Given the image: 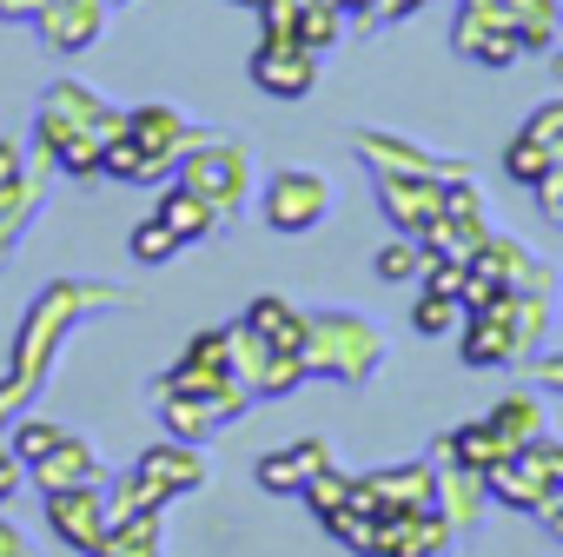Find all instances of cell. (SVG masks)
Returning <instances> with one entry per match:
<instances>
[{
	"mask_svg": "<svg viewBox=\"0 0 563 557\" xmlns=\"http://www.w3.org/2000/svg\"><path fill=\"white\" fill-rule=\"evenodd\" d=\"M41 8H47V0H0V21H41Z\"/></svg>",
	"mask_w": 563,
	"mask_h": 557,
	"instance_id": "obj_52",
	"label": "cell"
},
{
	"mask_svg": "<svg viewBox=\"0 0 563 557\" xmlns=\"http://www.w3.org/2000/svg\"><path fill=\"white\" fill-rule=\"evenodd\" d=\"M47 166H27L14 186H0V252H14L21 245V232L34 226V212H41V193H47Z\"/></svg>",
	"mask_w": 563,
	"mask_h": 557,
	"instance_id": "obj_27",
	"label": "cell"
},
{
	"mask_svg": "<svg viewBox=\"0 0 563 557\" xmlns=\"http://www.w3.org/2000/svg\"><path fill=\"white\" fill-rule=\"evenodd\" d=\"M41 511H47V531H54V544L80 550V557H93V550H100V537H107V484L47 491V498H41Z\"/></svg>",
	"mask_w": 563,
	"mask_h": 557,
	"instance_id": "obj_11",
	"label": "cell"
},
{
	"mask_svg": "<svg viewBox=\"0 0 563 557\" xmlns=\"http://www.w3.org/2000/svg\"><path fill=\"white\" fill-rule=\"evenodd\" d=\"M438 511H444V524H451L457 537H471V531L484 524V511H490L484 471H471V465H438Z\"/></svg>",
	"mask_w": 563,
	"mask_h": 557,
	"instance_id": "obj_24",
	"label": "cell"
},
{
	"mask_svg": "<svg viewBox=\"0 0 563 557\" xmlns=\"http://www.w3.org/2000/svg\"><path fill=\"white\" fill-rule=\"evenodd\" d=\"M451 544H457V531L444 524V511H438V504L378 517V557H444Z\"/></svg>",
	"mask_w": 563,
	"mask_h": 557,
	"instance_id": "obj_15",
	"label": "cell"
},
{
	"mask_svg": "<svg viewBox=\"0 0 563 557\" xmlns=\"http://www.w3.org/2000/svg\"><path fill=\"white\" fill-rule=\"evenodd\" d=\"M0 557H34L27 531H21V524H8V517H0Z\"/></svg>",
	"mask_w": 563,
	"mask_h": 557,
	"instance_id": "obj_51",
	"label": "cell"
},
{
	"mask_svg": "<svg viewBox=\"0 0 563 557\" xmlns=\"http://www.w3.org/2000/svg\"><path fill=\"white\" fill-rule=\"evenodd\" d=\"M352 484H358L352 471H339V465H325L319 478H306V491H299V498H306V511H312V517L325 524L332 511H345V504H352Z\"/></svg>",
	"mask_w": 563,
	"mask_h": 557,
	"instance_id": "obj_36",
	"label": "cell"
},
{
	"mask_svg": "<svg viewBox=\"0 0 563 557\" xmlns=\"http://www.w3.org/2000/svg\"><path fill=\"white\" fill-rule=\"evenodd\" d=\"M239 319H245L272 352H306V332H312V313H306V306H292V299H278V293L252 299Z\"/></svg>",
	"mask_w": 563,
	"mask_h": 557,
	"instance_id": "obj_25",
	"label": "cell"
},
{
	"mask_svg": "<svg viewBox=\"0 0 563 557\" xmlns=\"http://www.w3.org/2000/svg\"><path fill=\"white\" fill-rule=\"evenodd\" d=\"M173 179L192 186V193L219 212V226H232V219L252 206V193H258V166H252L245 140H232V133H199V140L179 153Z\"/></svg>",
	"mask_w": 563,
	"mask_h": 557,
	"instance_id": "obj_2",
	"label": "cell"
},
{
	"mask_svg": "<svg viewBox=\"0 0 563 557\" xmlns=\"http://www.w3.org/2000/svg\"><path fill=\"white\" fill-rule=\"evenodd\" d=\"M126 140H133V146H146L153 160L179 166V153L199 140V127H192L179 107H166V100H146V107H126Z\"/></svg>",
	"mask_w": 563,
	"mask_h": 557,
	"instance_id": "obj_19",
	"label": "cell"
},
{
	"mask_svg": "<svg viewBox=\"0 0 563 557\" xmlns=\"http://www.w3.org/2000/svg\"><path fill=\"white\" fill-rule=\"evenodd\" d=\"M325 531H332L352 557H378V511L345 504V511H332V517H325Z\"/></svg>",
	"mask_w": 563,
	"mask_h": 557,
	"instance_id": "obj_34",
	"label": "cell"
},
{
	"mask_svg": "<svg viewBox=\"0 0 563 557\" xmlns=\"http://www.w3.org/2000/svg\"><path fill=\"white\" fill-rule=\"evenodd\" d=\"M107 8H113V0H47V8H41V41L54 47V54H87L100 34H107Z\"/></svg>",
	"mask_w": 563,
	"mask_h": 557,
	"instance_id": "obj_17",
	"label": "cell"
},
{
	"mask_svg": "<svg viewBox=\"0 0 563 557\" xmlns=\"http://www.w3.org/2000/svg\"><path fill=\"white\" fill-rule=\"evenodd\" d=\"M530 451H537V465L550 471V484L563 491V438H556V432H543V438H530Z\"/></svg>",
	"mask_w": 563,
	"mask_h": 557,
	"instance_id": "obj_47",
	"label": "cell"
},
{
	"mask_svg": "<svg viewBox=\"0 0 563 557\" xmlns=\"http://www.w3.org/2000/svg\"><path fill=\"white\" fill-rule=\"evenodd\" d=\"M550 67L563 74V0H556V47H550Z\"/></svg>",
	"mask_w": 563,
	"mask_h": 557,
	"instance_id": "obj_54",
	"label": "cell"
},
{
	"mask_svg": "<svg viewBox=\"0 0 563 557\" xmlns=\"http://www.w3.org/2000/svg\"><path fill=\"white\" fill-rule=\"evenodd\" d=\"M372 272L385 278V286H405V278H418V272H424V245L398 232V239H385V245L372 252Z\"/></svg>",
	"mask_w": 563,
	"mask_h": 557,
	"instance_id": "obj_37",
	"label": "cell"
},
{
	"mask_svg": "<svg viewBox=\"0 0 563 557\" xmlns=\"http://www.w3.org/2000/svg\"><path fill=\"white\" fill-rule=\"evenodd\" d=\"M490 239V199L471 173H451L444 179V219L418 239L424 252H451V259H471L477 245Z\"/></svg>",
	"mask_w": 563,
	"mask_h": 557,
	"instance_id": "obj_8",
	"label": "cell"
},
{
	"mask_svg": "<svg viewBox=\"0 0 563 557\" xmlns=\"http://www.w3.org/2000/svg\"><path fill=\"white\" fill-rule=\"evenodd\" d=\"M126 286H100V278H54V286L34 293L21 332H14V359H8V379H0V432H8L21 412H34V392L47 385L54 359L67 352L74 326L93 313V306H120Z\"/></svg>",
	"mask_w": 563,
	"mask_h": 557,
	"instance_id": "obj_1",
	"label": "cell"
},
{
	"mask_svg": "<svg viewBox=\"0 0 563 557\" xmlns=\"http://www.w3.org/2000/svg\"><path fill=\"white\" fill-rule=\"evenodd\" d=\"M352 504L391 517V511H424L438 504V465L431 458H405V465H378L352 484Z\"/></svg>",
	"mask_w": 563,
	"mask_h": 557,
	"instance_id": "obj_10",
	"label": "cell"
},
{
	"mask_svg": "<svg viewBox=\"0 0 563 557\" xmlns=\"http://www.w3.org/2000/svg\"><path fill=\"white\" fill-rule=\"evenodd\" d=\"M27 166H34V153H27L21 140H0V186H14Z\"/></svg>",
	"mask_w": 563,
	"mask_h": 557,
	"instance_id": "obj_48",
	"label": "cell"
},
{
	"mask_svg": "<svg viewBox=\"0 0 563 557\" xmlns=\"http://www.w3.org/2000/svg\"><path fill=\"white\" fill-rule=\"evenodd\" d=\"M74 133H100V140H113V133H126V107H107L100 87L60 74V80L41 94V113H34V166L54 173V153H60Z\"/></svg>",
	"mask_w": 563,
	"mask_h": 557,
	"instance_id": "obj_3",
	"label": "cell"
},
{
	"mask_svg": "<svg viewBox=\"0 0 563 557\" xmlns=\"http://www.w3.org/2000/svg\"><path fill=\"white\" fill-rule=\"evenodd\" d=\"M126 252H133L140 265H166V259L179 252V239H173V226H166V219L153 212V219H140V226H133V239H126Z\"/></svg>",
	"mask_w": 563,
	"mask_h": 557,
	"instance_id": "obj_41",
	"label": "cell"
},
{
	"mask_svg": "<svg viewBox=\"0 0 563 557\" xmlns=\"http://www.w3.org/2000/svg\"><path fill=\"white\" fill-rule=\"evenodd\" d=\"M332 212V179L319 166H278L258 193V219L272 232H312Z\"/></svg>",
	"mask_w": 563,
	"mask_h": 557,
	"instance_id": "obj_5",
	"label": "cell"
},
{
	"mask_svg": "<svg viewBox=\"0 0 563 557\" xmlns=\"http://www.w3.org/2000/svg\"><path fill=\"white\" fill-rule=\"evenodd\" d=\"M93 557H166V511H146V517L107 524V537H100Z\"/></svg>",
	"mask_w": 563,
	"mask_h": 557,
	"instance_id": "obj_28",
	"label": "cell"
},
{
	"mask_svg": "<svg viewBox=\"0 0 563 557\" xmlns=\"http://www.w3.org/2000/svg\"><path fill=\"white\" fill-rule=\"evenodd\" d=\"M510 451H517V445H510V438H504L490 418H464V425H451V432L438 438L431 465H471V471H497Z\"/></svg>",
	"mask_w": 563,
	"mask_h": 557,
	"instance_id": "obj_23",
	"label": "cell"
},
{
	"mask_svg": "<svg viewBox=\"0 0 563 557\" xmlns=\"http://www.w3.org/2000/svg\"><path fill=\"white\" fill-rule=\"evenodd\" d=\"M451 54H457V61H471V67H490V74H504V67H517V61H523L517 34H504V28L477 21L471 8H457V14H451Z\"/></svg>",
	"mask_w": 563,
	"mask_h": 557,
	"instance_id": "obj_22",
	"label": "cell"
},
{
	"mask_svg": "<svg viewBox=\"0 0 563 557\" xmlns=\"http://www.w3.org/2000/svg\"><path fill=\"white\" fill-rule=\"evenodd\" d=\"M306 365H312V379L365 385V379L385 365V332H378L365 313H352V306H325V313H312Z\"/></svg>",
	"mask_w": 563,
	"mask_h": 557,
	"instance_id": "obj_4",
	"label": "cell"
},
{
	"mask_svg": "<svg viewBox=\"0 0 563 557\" xmlns=\"http://www.w3.org/2000/svg\"><path fill=\"white\" fill-rule=\"evenodd\" d=\"M418 8H431V0H385V21H411Z\"/></svg>",
	"mask_w": 563,
	"mask_h": 557,
	"instance_id": "obj_53",
	"label": "cell"
},
{
	"mask_svg": "<svg viewBox=\"0 0 563 557\" xmlns=\"http://www.w3.org/2000/svg\"><path fill=\"white\" fill-rule=\"evenodd\" d=\"M173 498L133 465V471H120V478H107V524H126V517H146V511H166Z\"/></svg>",
	"mask_w": 563,
	"mask_h": 557,
	"instance_id": "obj_30",
	"label": "cell"
},
{
	"mask_svg": "<svg viewBox=\"0 0 563 557\" xmlns=\"http://www.w3.org/2000/svg\"><path fill=\"white\" fill-rule=\"evenodd\" d=\"M100 173H107V179H120V186H166V179H173V166H166V160H153L146 146H133L126 133H113V140H107Z\"/></svg>",
	"mask_w": 563,
	"mask_h": 557,
	"instance_id": "obj_29",
	"label": "cell"
},
{
	"mask_svg": "<svg viewBox=\"0 0 563 557\" xmlns=\"http://www.w3.org/2000/svg\"><path fill=\"white\" fill-rule=\"evenodd\" d=\"M265 365H272V346L245 326V319H232V379L258 398V379H265Z\"/></svg>",
	"mask_w": 563,
	"mask_h": 557,
	"instance_id": "obj_33",
	"label": "cell"
},
{
	"mask_svg": "<svg viewBox=\"0 0 563 557\" xmlns=\"http://www.w3.org/2000/svg\"><path fill=\"white\" fill-rule=\"evenodd\" d=\"M325 74V54L299 34H265L258 28V47H252V87L272 94V100H306Z\"/></svg>",
	"mask_w": 563,
	"mask_h": 557,
	"instance_id": "obj_6",
	"label": "cell"
},
{
	"mask_svg": "<svg viewBox=\"0 0 563 557\" xmlns=\"http://www.w3.org/2000/svg\"><path fill=\"white\" fill-rule=\"evenodd\" d=\"M530 379L563 398V346H556V352H530Z\"/></svg>",
	"mask_w": 563,
	"mask_h": 557,
	"instance_id": "obj_46",
	"label": "cell"
},
{
	"mask_svg": "<svg viewBox=\"0 0 563 557\" xmlns=\"http://www.w3.org/2000/svg\"><path fill=\"white\" fill-rule=\"evenodd\" d=\"M352 14V28H385V0H339Z\"/></svg>",
	"mask_w": 563,
	"mask_h": 557,
	"instance_id": "obj_50",
	"label": "cell"
},
{
	"mask_svg": "<svg viewBox=\"0 0 563 557\" xmlns=\"http://www.w3.org/2000/svg\"><path fill=\"white\" fill-rule=\"evenodd\" d=\"M113 8H133V0H113Z\"/></svg>",
	"mask_w": 563,
	"mask_h": 557,
	"instance_id": "obj_56",
	"label": "cell"
},
{
	"mask_svg": "<svg viewBox=\"0 0 563 557\" xmlns=\"http://www.w3.org/2000/svg\"><path fill=\"white\" fill-rule=\"evenodd\" d=\"M345 34H352V14L339 8V0H306V14H299V41H312L319 54H332Z\"/></svg>",
	"mask_w": 563,
	"mask_h": 557,
	"instance_id": "obj_32",
	"label": "cell"
},
{
	"mask_svg": "<svg viewBox=\"0 0 563 557\" xmlns=\"http://www.w3.org/2000/svg\"><path fill=\"white\" fill-rule=\"evenodd\" d=\"M352 153L365 160V173H398V179H418V173H464L457 160H431L418 140L385 133V127H358V133H352Z\"/></svg>",
	"mask_w": 563,
	"mask_h": 557,
	"instance_id": "obj_13",
	"label": "cell"
},
{
	"mask_svg": "<svg viewBox=\"0 0 563 557\" xmlns=\"http://www.w3.org/2000/svg\"><path fill=\"white\" fill-rule=\"evenodd\" d=\"M530 193H537V212H543L550 226H563V160H556V166H550Z\"/></svg>",
	"mask_w": 563,
	"mask_h": 557,
	"instance_id": "obj_44",
	"label": "cell"
},
{
	"mask_svg": "<svg viewBox=\"0 0 563 557\" xmlns=\"http://www.w3.org/2000/svg\"><path fill=\"white\" fill-rule=\"evenodd\" d=\"M153 412H159V425L173 432V438H192V445H206L212 432H225L232 418H245L252 412V392L232 379V385H219V392H153Z\"/></svg>",
	"mask_w": 563,
	"mask_h": 557,
	"instance_id": "obj_7",
	"label": "cell"
},
{
	"mask_svg": "<svg viewBox=\"0 0 563 557\" xmlns=\"http://www.w3.org/2000/svg\"><path fill=\"white\" fill-rule=\"evenodd\" d=\"M424 293H451V299H464V259H451V252H424Z\"/></svg>",
	"mask_w": 563,
	"mask_h": 557,
	"instance_id": "obj_43",
	"label": "cell"
},
{
	"mask_svg": "<svg viewBox=\"0 0 563 557\" xmlns=\"http://www.w3.org/2000/svg\"><path fill=\"white\" fill-rule=\"evenodd\" d=\"M444 179H451V173H418V179L372 173V199H378V212H385L405 239H424V232L444 219Z\"/></svg>",
	"mask_w": 563,
	"mask_h": 557,
	"instance_id": "obj_9",
	"label": "cell"
},
{
	"mask_svg": "<svg viewBox=\"0 0 563 557\" xmlns=\"http://www.w3.org/2000/svg\"><path fill=\"white\" fill-rule=\"evenodd\" d=\"M67 438V425H54V418H34V412H21L14 425H8V445L21 451V465H34V458H47L54 445Z\"/></svg>",
	"mask_w": 563,
	"mask_h": 557,
	"instance_id": "obj_39",
	"label": "cell"
},
{
	"mask_svg": "<svg viewBox=\"0 0 563 557\" xmlns=\"http://www.w3.org/2000/svg\"><path fill=\"white\" fill-rule=\"evenodd\" d=\"M411 326H418V339H444V332L464 326V299H451V293H418V299H411Z\"/></svg>",
	"mask_w": 563,
	"mask_h": 557,
	"instance_id": "obj_35",
	"label": "cell"
},
{
	"mask_svg": "<svg viewBox=\"0 0 563 557\" xmlns=\"http://www.w3.org/2000/svg\"><path fill=\"white\" fill-rule=\"evenodd\" d=\"M306 379H312L306 352H272V365H265V379H258V398H292Z\"/></svg>",
	"mask_w": 563,
	"mask_h": 557,
	"instance_id": "obj_40",
	"label": "cell"
},
{
	"mask_svg": "<svg viewBox=\"0 0 563 557\" xmlns=\"http://www.w3.org/2000/svg\"><path fill=\"white\" fill-rule=\"evenodd\" d=\"M133 465H140V471H146V478H153V484H159V491L173 498V504L212 484V458H206V451H199L192 438H173V432H166L159 445H146V451H140Z\"/></svg>",
	"mask_w": 563,
	"mask_h": 557,
	"instance_id": "obj_12",
	"label": "cell"
},
{
	"mask_svg": "<svg viewBox=\"0 0 563 557\" xmlns=\"http://www.w3.org/2000/svg\"><path fill=\"white\" fill-rule=\"evenodd\" d=\"M27 484H41V498L47 491H80V484H107V465H100V451L80 432H67L47 458L27 465Z\"/></svg>",
	"mask_w": 563,
	"mask_h": 557,
	"instance_id": "obj_20",
	"label": "cell"
},
{
	"mask_svg": "<svg viewBox=\"0 0 563 557\" xmlns=\"http://www.w3.org/2000/svg\"><path fill=\"white\" fill-rule=\"evenodd\" d=\"M530 517L543 524V537H556V544H563V491H550V498H543V504H537Z\"/></svg>",
	"mask_w": 563,
	"mask_h": 557,
	"instance_id": "obj_49",
	"label": "cell"
},
{
	"mask_svg": "<svg viewBox=\"0 0 563 557\" xmlns=\"http://www.w3.org/2000/svg\"><path fill=\"white\" fill-rule=\"evenodd\" d=\"M153 212L173 226V239H179V245H199V239H212V232H219V212H212L192 186H179V179H166V186H159V206H153Z\"/></svg>",
	"mask_w": 563,
	"mask_h": 557,
	"instance_id": "obj_26",
	"label": "cell"
},
{
	"mask_svg": "<svg viewBox=\"0 0 563 557\" xmlns=\"http://www.w3.org/2000/svg\"><path fill=\"white\" fill-rule=\"evenodd\" d=\"M523 133L550 153V166L563 160V94L556 100H543V107H530V120H523Z\"/></svg>",
	"mask_w": 563,
	"mask_h": 557,
	"instance_id": "obj_42",
	"label": "cell"
},
{
	"mask_svg": "<svg viewBox=\"0 0 563 557\" xmlns=\"http://www.w3.org/2000/svg\"><path fill=\"white\" fill-rule=\"evenodd\" d=\"M543 173H550V153H543V146L517 127V133L504 140V179H510V186H537Z\"/></svg>",
	"mask_w": 563,
	"mask_h": 557,
	"instance_id": "obj_38",
	"label": "cell"
},
{
	"mask_svg": "<svg viewBox=\"0 0 563 557\" xmlns=\"http://www.w3.org/2000/svg\"><path fill=\"white\" fill-rule=\"evenodd\" d=\"M325 465H339L332 445H325V438H299V445H286V451H265V458L252 465V478H258L265 498H299L306 478H319Z\"/></svg>",
	"mask_w": 563,
	"mask_h": 557,
	"instance_id": "obj_18",
	"label": "cell"
},
{
	"mask_svg": "<svg viewBox=\"0 0 563 557\" xmlns=\"http://www.w3.org/2000/svg\"><path fill=\"white\" fill-rule=\"evenodd\" d=\"M504 299H510V293H497L484 313H464V326H457V352H464V365L497 372V365H517V359H523V346H517V332H510Z\"/></svg>",
	"mask_w": 563,
	"mask_h": 557,
	"instance_id": "obj_14",
	"label": "cell"
},
{
	"mask_svg": "<svg viewBox=\"0 0 563 557\" xmlns=\"http://www.w3.org/2000/svg\"><path fill=\"white\" fill-rule=\"evenodd\" d=\"M484 418H490L510 445H530V438H543V432H550V412H543V398H537V392H504Z\"/></svg>",
	"mask_w": 563,
	"mask_h": 557,
	"instance_id": "obj_31",
	"label": "cell"
},
{
	"mask_svg": "<svg viewBox=\"0 0 563 557\" xmlns=\"http://www.w3.org/2000/svg\"><path fill=\"white\" fill-rule=\"evenodd\" d=\"M225 8H258V0H225Z\"/></svg>",
	"mask_w": 563,
	"mask_h": 557,
	"instance_id": "obj_55",
	"label": "cell"
},
{
	"mask_svg": "<svg viewBox=\"0 0 563 557\" xmlns=\"http://www.w3.org/2000/svg\"><path fill=\"white\" fill-rule=\"evenodd\" d=\"M484 484H490V504H504V511H523V517H530V511H537V504L556 491V484H550V471L537 465V451H530V445H517V451H510L497 471H484Z\"/></svg>",
	"mask_w": 563,
	"mask_h": 557,
	"instance_id": "obj_21",
	"label": "cell"
},
{
	"mask_svg": "<svg viewBox=\"0 0 563 557\" xmlns=\"http://www.w3.org/2000/svg\"><path fill=\"white\" fill-rule=\"evenodd\" d=\"M464 8L504 34H517L523 54H550L556 47V0H464Z\"/></svg>",
	"mask_w": 563,
	"mask_h": 557,
	"instance_id": "obj_16",
	"label": "cell"
},
{
	"mask_svg": "<svg viewBox=\"0 0 563 557\" xmlns=\"http://www.w3.org/2000/svg\"><path fill=\"white\" fill-rule=\"evenodd\" d=\"M21 491H27V465H21V451H14L8 438H0V504L21 498Z\"/></svg>",
	"mask_w": 563,
	"mask_h": 557,
	"instance_id": "obj_45",
	"label": "cell"
}]
</instances>
